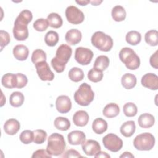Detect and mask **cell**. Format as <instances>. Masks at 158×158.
<instances>
[{
    "label": "cell",
    "mask_w": 158,
    "mask_h": 158,
    "mask_svg": "<svg viewBox=\"0 0 158 158\" xmlns=\"http://www.w3.org/2000/svg\"><path fill=\"white\" fill-rule=\"evenodd\" d=\"M72 53V49L67 44H62L57 49L56 57L51 61L52 68L57 73L62 72L65 69V65L69 62Z\"/></svg>",
    "instance_id": "6da1fadb"
},
{
    "label": "cell",
    "mask_w": 158,
    "mask_h": 158,
    "mask_svg": "<svg viewBox=\"0 0 158 158\" xmlns=\"http://www.w3.org/2000/svg\"><path fill=\"white\" fill-rule=\"evenodd\" d=\"M65 146L64 136L59 133H54L51 134L48 139L46 151L51 156H58L64 153Z\"/></svg>",
    "instance_id": "7a4b0ae2"
},
{
    "label": "cell",
    "mask_w": 158,
    "mask_h": 158,
    "mask_svg": "<svg viewBox=\"0 0 158 158\" xmlns=\"http://www.w3.org/2000/svg\"><path fill=\"white\" fill-rule=\"evenodd\" d=\"M73 98L78 104L81 106H87L93 101L94 93L89 85L83 83L75 92Z\"/></svg>",
    "instance_id": "3957f363"
},
{
    "label": "cell",
    "mask_w": 158,
    "mask_h": 158,
    "mask_svg": "<svg viewBox=\"0 0 158 158\" xmlns=\"http://www.w3.org/2000/svg\"><path fill=\"white\" fill-rule=\"evenodd\" d=\"M119 58L129 70H136L140 65V59L133 49L125 47L119 52Z\"/></svg>",
    "instance_id": "277c9868"
},
{
    "label": "cell",
    "mask_w": 158,
    "mask_h": 158,
    "mask_svg": "<svg viewBox=\"0 0 158 158\" xmlns=\"http://www.w3.org/2000/svg\"><path fill=\"white\" fill-rule=\"evenodd\" d=\"M91 41L94 47L101 51H109L113 46L112 38L101 31H96L92 35Z\"/></svg>",
    "instance_id": "5b68a950"
},
{
    "label": "cell",
    "mask_w": 158,
    "mask_h": 158,
    "mask_svg": "<svg viewBox=\"0 0 158 158\" xmlns=\"http://www.w3.org/2000/svg\"><path fill=\"white\" fill-rule=\"evenodd\" d=\"M154 144V136L148 132L137 135L133 141L134 147L139 151H149L153 148Z\"/></svg>",
    "instance_id": "8992f818"
},
{
    "label": "cell",
    "mask_w": 158,
    "mask_h": 158,
    "mask_svg": "<svg viewBox=\"0 0 158 158\" xmlns=\"http://www.w3.org/2000/svg\"><path fill=\"white\" fill-rule=\"evenodd\" d=\"M102 143L105 148L113 152H118L123 146L122 140L114 133H109L104 136Z\"/></svg>",
    "instance_id": "52a82bcc"
},
{
    "label": "cell",
    "mask_w": 158,
    "mask_h": 158,
    "mask_svg": "<svg viewBox=\"0 0 158 158\" xmlns=\"http://www.w3.org/2000/svg\"><path fill=\"white\" fill-rule=\"evenodd\" d=\"M65 17L69 23L74 25L82 23L85 19L83 12L74 6H69L66 8Z\"/></svg>",
    "instance_id": "ba28073f"
},
{
    "label": "cell",
    "mask_w": 158,
    "mask_h": 158,
    "mask_svg": "<svg viewBox=\"0 0 158 158\" xmlns=\"http://www.w3.org/2000/svg\"><path fill=\"white\" fill-rule=\"evenodd\" d=\"M93 57V51L86 48L78 47L75 52V59L80 65H87L91 62Z\"/></svg>",
    "instance_id": "9c48e42d"
},
{
    "label": "cell",
    "mask_w": 158,
    "mask_h": 158,
    "mask_svg": "<svg viewBox=\"0 0 158 158\" xmlns=\"http://www.w3.org/2000/svg\"><path fill=\"white\" fill-rule=\"evenodd\" d=\"M28 25L16 18L13 27V35L17 41H24L28 37Z\"/></svg>",
    "instance_id": "30bf717a"
},
{
    "label": "cell",
    "mask_w": 158,
    "mask_h": 158,
    "mask_svg": "<svg viewBox=\"0 0 158 158\" xmlns=\"http://www.w3.org/2000/svg\"><path fill=\"white\" fill-rule=\"evenodd\" d=\"M37 74L43 81H52L54 78V74L51 71L46 61H43L35 64Z\"/></svg>",
    "instance_id": "8fae6325"
},
{
    "label": "cell",
    "mask_w": 158,
    "mask_h": 158,
    "mask_svg": "<svg viewBox=\"0 0 158 158\" xmlns=\"http://www.w3.org/2000/svg\"><path fill=\"white\" fill-rule=\"evenodd\" d=\"M56 109L59 113L66 114L72 108V102L70 98L66 95H61L57 98L56 101Z\"/></svg>",
    "instance_id": "7c38bea8"
},
{
    "label": "cell",
    "mask_w": 158,
    "mask_h": 158,
    "mask_svg": "<svg viewBox=\"0 0 158 158\" xmlns=\"http://www.w3.org/2000/svg\"><path fill=\"white\" fill-rule=\"evenodd\" d=\"M81 148L84 153L89 156H94L101 151V146L99 143L93 139H88L83 142L81 144Z\"/></svg>",
    "instance_id": "4fadbf2b"
},
{
    "label": "cell",
    "mask_w": 158,
    "mask_h": 158,
    "mask_svg": "<svg viewBox=\"0 0 158 158\" xmlns=\"http://www.w3.org/2000/svg\"><path fill=\"white\" fill-rule=\"evenodd\" d=\"M141 85L151 90H157L158 89V77L153 73H148L144 75L141 78Z\"/></svg>",
    "instance_id": "5bb4252c"
},
{
    "label": "cell",
    "mask_w": 158,
    "mask_h": 158,
    "mask_svg": "<svg viewBox=\"0 0 158 158\" xmlns=\"http://www.w3.org/2000/svg\"><path fill=\"white\" fill-rule=\"evenodd\" d=\"M67 139L71 145H79L85 141L86 135L82 131L74 130L68 134Z\"/></svg>",
    "instance_id": "9a60e30c"
},
{
    "label": "cell",
    "mask_w": 158,
    "mask_h": 158,
    "mask_svg": "<svg viewBox=\"0 0 158 158\" xmlns=\"http://www.w3.org/2000/svg\"><path fill=\"white\" fill-rule=\"evenodd\" d=\"M82 34L81 31L76 28H72L67 31L65 39L66 42L70 45H75L79 43L81 40Z\"/></svg>",
    "instance_id": "2e32d148"
},
{
    "label": "cell",
    "mask_w": 158,
    "mask_h": 158,
    "mask_svg": "<svg viewBox=\"0 0 158 158\" xmlns=\"http://www.w3.org/2000/svg\"><path fill=\"white\" fill-rule=\"evenodd\" d=\"M20 128L19 122L15 118H10L7 120L4 125V130L5 133L9 135H15Z\"/></svg>",
    "instance_id": "e0dca14e"
},
{
    "label": "cell",
    "mask_w": 158,
    "mask_h": 158,
    "mask_svg": "<svg viewBox=\"0 0 158 158\" xmlns=\"http://www.w3.org/2000/svg\"><path fill=\"white\" fill-rule=\"evenodd\" d=\"M89 115L85 110H78L73 115V122L76 126L84 127L89 121Z\"/></svg>",
    "instance_id": "ac0fdd59"
},
{
    "label": "cell",
    "mask_w": 158,
    "mask_h": 158,
    "mask_svg": "<svg viewBox=\"0 0 158 158\" xmlns=\"http://www.w3.org/2000/svg\"><path fill=\"white\" fill-rule=\"evenodd\" d=\"M13 55L14 57L20 61L25 60L29 54V50L28 48L23 44L16 45L13 48Z\"/></svg>",
    "instance_id": "d6986e66"
},
{
    "label": "cell",
    "mask_w": 158,
    "mask_h": 158,
    "mask_svg": "<svg viewBox=\"0 0 158 158\" xmlns=\"http://www.w3.org/2000/svg\"><path fill=\"white\" fill-rule=\"evenodd\" d=\"M138 122L140 127L143 128H149L154 125L155 118L152 114L144 113L139 115Z\"/></svg>",
    "instance_id": "ffe728a7"
},
{
    "label": "cell",
    "mask_w": 158,
    "mask_h": 158,
    "mask_svg": "<svg viewBox=\"0 0 158 158\" xmlns=\"http://www.w3.org/2000/svg\"><path fill=\"white\" fill-rule=\"evenodd\" d=\"M1 83L4 87L7 88H17V75L11 73H6L2 77Z\"/></svg>",
    "instance_id": "44dd1931"
},
{
    "label": "cell",
    "mask_w": 158,
    "mask_h": 158,
    "mask_svg": "<svg viewBox=\"0 0 158 158\" xmlns=\"http://www.w3.org/2000/svg\"><path fill=\"white\" fill-rule=\"evenodd\" d=\"M136 125L133 120H128L124 122L120 127V131L121 134L127 138L131 136L135 132Z\"/></svg>",
    "instance_id": "7402d4cb"
},
{
    "label": "cell",
    "mask_w": 158,
    "mask_h": 158,
    "mask_svg": "<svg viewBox=\"0 0 158 158\" xmlns=\"http://www.w3.org/2000/svg\"><path fill=\"white\" fill-rule=\"evenodd\" d=\"M120 113L119 106L116 103L107 104L102 110V114L107 118H114Z\"/></svg>",
    "instance_id": "603a6c76"
},
{
    "label": "cell",
    "mask_w": 158,
    "mask_h": 158,
    "mask_svg": "<svg viewBox=\"0 0 158 158\" xmlns=\"http://www.w3.org/2000/svg\"><path fill=\"white\" fill-rule=\"evenodd\" d=\"M136 78L135 75L127 73L122 75L121 78V83L123 87L127 89H130L134 88L136 85Z\"/></svg>",
    "instance_id": "cb8c5ba5"
},
{
    "label": "cell",
    "mask_w": 158,
    "mask_h": 158,
    "mask_svg": "<svg viewBox=\"0 0 158 158\" xmlns=\"http://www.w3.org/2000/svg\"><path fill=\"white\" fill-rule=\"evenodd\" d=\"M92 129L96 134H102L107 129V123L102 118H97L93 122Z\"/></svg>",
    "instance_id": "d4e9b609"
},
{
    "label": "cell",
    "mask_w": 158,
    "mask_h": 158,
    "mask_svg": "<svg viewBox=\"0 0 158 158\" xmlns=\"http://www.w3.org/2000/svg\"><path fill=\"white\" fill-rule=\"evenodd\" d=\"M112 17L115 22H122L126 18V11L123 7L120 5L114 6L111 12Z\"/></svg>",
    "instance_id": "484cf974"
},
{
    "label": "cell",
    "mask_w": 158,
    "mask_h": 158,
    "mask_svg": "<svg viewBox=\"0 0 158 158\" xmlns=\"http://www.w3.org/2000/svg\"><path fill=\"white\" fill-rule=\"evenodd\" d=\"M47 20L48 21L49 25L54 28H60L63 23L61 16L56 12L50 13L47 17Z\"/></svg>",
    "instance_id": "4316f807"
},
{
    "label": "cell",
    "mask_w": 158,
    "mask_h": 158,
    "mask_svg": "<svg viewBox=\"0 0 158 158\" xmlns=\"http://www.w3.org/2000/svg\"><path fill=\"white\" fill-rule=\"evenodd\" d=\"M109 62L110 60L107 56L104 55L99 56L97 57L94 62L93 68L98 69L101 71H104L109 67Z\"/></svg>",
    "instance_id": "83f0119b"
},
{
    "label": "cell",
    "mask_w": 158,
    "mask_h": 158,
    "mask_svg": "<svg viewBox=\"0 0 158 158\" xmlns=\"http://www.w3.org/2000/svg\"><path fill=\"white\" fill-rule=\"evenodd\" d=\"M24 102V96L20 91L13 92L9 97L10 104L14 107H18L21 106Z\"/></svg>",
    "instance_id": "f1b7e54d"
},
{
    "label": "cell",
    "mask_w": 158,
    "mask_h": 158,
    "mask_svg": "<svg viewBox=\"0 0 158 158\" xmlns=\"http://www.w3.org/2000/svg\"><path fill=\"white\" fill-rule=\"evenodd\" d=\"M125 40L129 44L135 46L141 42V35L139 32L135 30L130 31L127 33Z\"/></svg>",
    "instance_id": "f546056e"
},
{
    "label": "cell",
    "mask_w": 158,
    "mask_h": 158,
    "mask_svg": "<svg viewBox=\"0 0 158 158\" xmlns=\"http://www.w3.org/2000/svg\"><path fill=\"white\" fill-rule=\"evenodd\" d=\"M69 78L74 82H78L81 81L85 77L83 71L78 67H72L68 73Z\"/></svg>",
    "instance_id": "4dcf8cb0"
},
{
    "label": "cell",
    "mask_w": 158,
    "mask_h": 158,
    "mask_svg": "<svg viewBox=\"0 0 158 158\" xmlns=\"http://www.w3.org/2000/svg\"><path fill=\"white\" fill-rule=\"evenodd\" d=\"M55 127L61 131H67L70 127V122L68 118L63 117H57L54 122Z\"/></svg>",
    "instance_id": "1f68e13d"
},
{
    "label": "cell",
    "mask_w": 158,
    "mask_h": 158,
    "mask_svg": "<svg viewBox=\"0 0 158 158\" xmlns=\"http://www.w3.org/2000/svg\"><path fill=\"white\" fill-rule=\"evenodd\" d=\"M146 43L151 46H156L158 44V32L156 30L147 31L144 36Z\"/></svg>",
    "instance_id": "d6a6232c"
},
{
    "label": "cell",
    "mask_w": 158,
    "mask_h": 158,
    "mask_svg": "<svg viewBox=\"0 0 158 158\" xmlns=\"http://www.w3.org/2000/svg\"><path fill=\"white\" fill-rule=\"evenodd\" d=\"M59 35L58 33L53 30L48 31L44 36V41L48 46H54L57 44L59 41Z\"/></svg>",
    "instance_id": "836d02e7"
},
{
    "label": "cell",
    "mask_w": 158,
    "mask_h": 158,
    "mask_svg": "<svg viewBox=\"0 0 158 158\" xmlns=\"http://www.w3.org/2000/svg\"><path fill=\"white\" fill-rule=\"evenodd\" d=\"M123 111L127 117H132L136 115L138 108L135 103L129 102L124 104L123 107Z\"/></svg>",
    "instance_id": "e575fe53"
},
{
    "label": "cell",
    "mask_w": 158,
    "mask_h": 158,
    "mask_svg": "<svg viewBox=\"0 0 158 158\" xmlns=\"http://www.w3.org/2000/svg\"><path fill=\"white\" fill-rule=\"evenodd\" d=\"M31 59L32 62L35 65L38 62L46 61V52L41 49H36L33 52Z\"/></svg>",
    "instance_id": "d590c367"
},
{
    "label": "cell",
    "mask_w": 158,
    "mask_h": 158,
    "mask_svg": "<svg viewBox=\"0 0 158 158\" xmlns=\"http://www.w3.org/2000/svg\"><path fill=\"white\" fill-rule=\"evenodd\" d=\"M103 78L102 71H101L95 68L91 69L88 72V78L92 82L97 83L102 80Z\"/></svg>",
    "instance_id": "8d00e7d4"
},
{
    "label": "cell",
    "mask_w": 158,
    "mask_h": 158,
    "mask_svg": "<svg viewBox=\"0 0 158 158\" xmlns=\"http://www.w3.org/2000/svg\"><path fill=\"white\" fill-rule=\"evenodd\" d=\"M19 139L20 141L25 144H28L31 143L33 141L34 139L33 131L29 130H25L23 131L19 136Z\"/></svg>",
    "instance_id": "74e56055"
},
{
    "label": "cell",
    "mask_w": 158,
    "mask_h": 158,
    "mask_svg": "<svg viewBox=\"0 0 158 158\" xmlns=\"http://www.w3.org/2000/svg\"><path fill=\"white\" fill-rule=\"evenodd\" d=\"M34 133V139L33 142L35 144H40L43 143L47 138L46 132L41 129H38L33 131Z\"/></svg>",
    "instance_id": "f35d334b"
},
{
    "label": "cell",
    "mask_w": 158,
    "mask_h": 158,
    "mask_svg": "<svg viewBox=\"0 0 158 158\" xmlns=\"http://www.w3.org/2000/svg\"><path fill=\"white\" fill-rule=\"evenodd\" d=\"M33 27L38 31H44L48 28L49 23L47 19L40 18L34 22Z\"/></svg>",
    "instance_id": "ab89813d"
},
{
    "label": "cell",
    "mask_w": 158,
    "mask_h": 158,
    "mask_svg": "<svg viewBox=\"0 0 158 158\" xmlns=\"http://www.w3.org/2000/svg\"><path fill=\"white\" fill-rule=\"evenodd\" d=\"M17 19H18L21 22L25 23V24L28 25L31 21L33 19V15L31 11L25 9L23 10L20 12L19 15L17 17Z\"/></svg>",
    "instance_id": "60d3db41"
},
{
    "label": "cell",
    "mask_w": 158,
    "mask_h": 158,
    "mask_svg": "<svg viewBox=\"0 0 158 158\" xmlns=\"http://www.w3.org/2000/svg\"><path fill=\"white\" fill-rule=\"evenodd\" d=\"M0 40H1V51L6 46L10 41V37L8 32L1 30L0 31Z\"/></svg>",
    "instance_id": "b9f144b4"
},
{
    "label": "cell",
    "mask_w": 158,
    "mask_h": 158,
    "mask_svg": "<svg viewBox=\"0 0 158 158\" xmlns=\"http://www.w3.org/2000/svg\"><path fill=\"white\" fill-rule=\"evenodd\" d=\"M17 78V88H22L25 87L28 83V78L26 75L23 73H16Z\"/></svg>",
    "instance_id": "7bdbcfd3"
},
{
    "label": "cell",
    "mask_w": 158,
    "mask_h": 158,
    "mask_svg": "<svg viewBox=\"0 0 158 158\" xmlns=\"http://www.w3.org/2000/svg\"><path fill=\"white\" fill-rule=\"evenodd\" d=\"M51 156H51L50 154H49L48 153L46 150L41 149H38L36 151H35L33 153V155H32L31 157H33V158H38V157L51 158Z\"/></svg>",
    "instance_id": "ee69618b"
},
{
    "label": "cell",
    "mask_w": 158,
    "mask_h": 158,
    "mask_svg": "<svg viewBox=\"0 0 158 158\" xmlns=\"http://www.w3.org/2000/svg\"><path fill=\"white\" fill-rule=\"evenodd\" d=\"M63 157H82V156L75 149H70L67 150L62 156Z\"/></svg>",
    "instance_id": "f6af8a7d"
},
{
    "label": "cell",
    "mask_w": 158,
    "mask_h": 158,
    "mask_svg": "<svg viewBox=\"0 0 158 158\" xmlns=\"http://www.w3.org/2000/svg\"><path fill=\"white\" fill-rule=\"evenodd\" d=\"M149 62L151 65L156 69H158V62H157V51H156L151 57L149 59Z\"/></svg>",
    "instance_id": "bcb514c9"
},
{
    "label": "cell",
    "mask_w": 158,
    "mask_h": 158,
    "mask_svg": "<svg viewBox=\"0 0 158 158\" xmlns=\"http://www.w3.org/2000/svg\"><path fill=\"white\" fill-rule=\"evenodd\" d=\"M96 158H98V157H107V158H109L110 156L107 154L106 153V152H104V151H99L98 152L95 156H94Z\"/></svg>",
    "instance_id": "7dc6e473"
},
{
    "label": "cell",
    "mask_w": 158,
    "mask_h": 158,
    "mask_svg": "<svg viewBox=\"0 0 158 158\" xmlns=\"http://www.w3.org/2000/svg\"><path fill=\"white\" fill-rule=\"evenodd\" d=\"M120 157H134V156L130 152H124L122 155L120 156Z\"/></svg>",
    "instance_id": "c3c4849f"
},
{
    "label": "cell",
    "mask_w": 158,
    "mask_h": 158,
    "mask_svg": "<svg viewBox=\"0 0 158 158\" xmlns=\"http://www.w3.org/2000/svg\"><path fill=\"white\" fill-rule=\"evenodd\" d=\"M75 2L80 4V6H86L88 3L90 2L89 0H81V1H75Z\"/></svg>",
    "instance_id": "681fc988"
},
{
    "label": "cell",
    "mask_w": 158,
    "mask_h": 158,
    "mask_svg": "<svg viewBox=\"0 0 158 158\" xmlns=\"http://www.w3.org/2000/svg\"><path fill=\"white\" fill-rule=\"evenodd\" d=\"M102 2V1H90V3H91L93 6H98V5H99Z\"/></svg>",
    "instance_id": "f907efd6"
}]
</instances>
